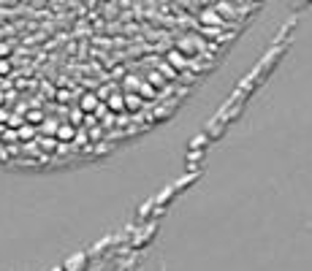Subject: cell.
Segmentation results:
<instances>
[{"label":"cell","mask_w":312,"mask_h":271,"mask_svg":"<svg viewBox=\"0 0 312 271\" xmlns=\"http://www.w3.org/2000/svg\"><path fill=\"white\" fill-rule=\"evenodd\" d=\"M122 103L128 106L130 111H136V109H141V101H138V95H125L122 98Z\"/></svg>","instance_id":"obj_1"},{"label":"cell","mask_w":312,"mask_h":271,"mask_svg":"<svg viewBox=\"0 0 312 271\" xmlns=\"http://www.w3.org/2000/svg\"><path fill=\"white\" fill-rule=\"evenodd\" d=\"M82 109H95V98H92V95H87V98H84V101H82Z\"/></svg>","instance_id":"obj_5"},{"label":"cell","mask_w":312,"mask_h":271,"mask_svg":"<svg viewBox=\"0 0 312 271\" xmlns=\"http://www.w3.org/2000/svg\"><path fill=\"white\" fill-rule=\"evenodd\" d=\"M109 106H111V109H114V111H122V109H125V103H122V95H111Z\"/></svg>","instance_id":"obj_4"},{"label":"cell","mask_w":312,"mask_h":271,"mask_svg":"<svg viewBox=\"0 0 312 271\" xmlns=\"http://www.w3.org/2000/svg\"><path fill=\"white\" fill-rule=\"evenodd\" d=\"M169 63H174L177 68H185V65H188L185 57H179V52H169Z\"/></svg>","instance_id":"obj_3"},{"label":"cell","mask_w":312,"mask_h":271,"mask_svg":"<svg viewBox=\"0 0 312 271\" xmlns=\"http://www.w3.org/2000/svg\"><path fill=\"white\" fill-rule=\"evenodd\" d=\"M201 19H204V22H212V25H220V22H223V19L217 17L212 9H207V11H204V14H201Z\"/></svg>","instance_id":"obj_2"}]
</instances>
